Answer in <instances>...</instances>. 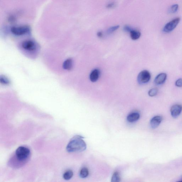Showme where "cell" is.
<instances>
[{
	"label": "cell",
	"mask_w": 182,
	"mask_h": 182,
	"mask_svg": "<svg viewBox=\"0 0 182 182\" xmlns=\"http://www.w3.org/2000/svg\"><path fill=\"white\" fill-rule=\"evenodd\" d=\"M30 156L29 149L24 146H20L16 149L15 154L9 161V165L11 167L19 168L28 162Z\"/></svg>",
	"instance_id": "1"
},
{
	"label": "cell",
	"mask_w": 182,
	"mask_h": 182,
	"mask_svg": "<svg viewBox=\"0 0 182 182\" xmlns=\"http://www.w3.org/2000/svg\"><path fill=\"white\" fill-rule=\"evenodd\" d=\"M82 136L77 135L74 136L67 145L66 150L69 153L81 152L86 150L87 145Z\"/></svg>",
	"instance_id": "2"
},
{
	"label": "cell",
	"mask_w": 182,
	"mask_h": 182,
	"mask_svg": "<svg viewBox=\"0 0 182 182\" xmlns=\"http://www.w3.org/2000/svg\"><path fill=\"white\" fill-rule=\"evenodd\" d=\"M11 32L12 34L16 36H22L28 34L30 31V27L28 26H21L12 27Z\"/></svg>",
	"instance_id": "3"
},
{
	"label": "cell",
	"mask_w": 182,
	"mask_h": 182,
	"mask_svg": "<svg viewBox=\"0 0 182 182\" xmlns=\"http://www.w3.org/2000/svg\"><path fill=\"white\" fill-rule=\"evenodd\" d=\"M151 78L150 73L147 70L140 72L138 76L137 81L140 84H145L149 82Z\"/></svg>",
	"instance_id": "4"
},
{
	"label": "cell",
	"mask_w": 182,
	"mask_h": 182,
	"mask_svg": "<svg viewBox=\"0 0 182 182\" xmlns=\"http://www.w3.org/2000/svg\"><path fill=\"white\" fill-rule=\"evenodd\" d=\"M180 20H181L180 18H176L167 23L163 29V32L166 33H169L172 32L179 24Z\"/></svg>",
	"instance_id": "5"
},
{
	"label": "cell",
	"mask_w": 182,
	"mask_h": 182,
	"mask_svg": "<svg viewBox=\"0 0 182 182\" xmlns=\"http://www.w3.org/2000/svg\"><path fill=\"white\" fill-rule=\"evenodd\" d=\"M21 47L23 49L29 51H35L37 47L36 43L31 40H26L23 41L22 43Z\"/></svg>",
	"instance_id": "6"
},
{
	"label": "cell",
	"mask_w": 182,
	"mask_h": 182,
	"mask_svg": "<svg viewBox=\"0 0 182 182\" xmlns=\"http://www.w3.org/2000/svg\"><path fill=\"white\" fill-rule=\"evenodd\" d=\"M182 111V106L179 104H175L171 107L170 112L172 117L177 118L181 114Z\"/></svg>",
	"instance_id": "7"
},
{
	"label": "cell",
	"mask_w": 182,
	"mask_h": 182,
	"mask_svg": "<svg viewBox=\"0 0 182 182\" xmlns=\"http://www.w3.org/2000/svg\"><path fill=\"white\" fill-rule=\"evenodd\" d=\"M167 77L166 73H161L156 76L154 80V83L157 85H160L163 84L166 81Z\"/></svg>",
	"instance_id": "8"
},
{
	"label": "cell",
	"mask_w": 182,
	"mask_h": 182,
	"mask_svg": "<svg viewBox=\"0 0 182 182\" xmlns=\"http://www.w3.org/2000/svg\"><path fill=\"white\" fill-rule=\"evenodd\" d=\"M162 117L161 116H156L153 117L150 121L151 127L153 129H155L159 126L162 121Z\"/></svg>",
	"instance_id": "9"
},
{
	"label": "cell",
	"mask_w": 182,
	"mask_h": 182,
	"mask_svg": "<svg viewBox=\"0 0 182 182\" xmlns=\"http://www.w3.org/2000/svg\"><path fill=\"white\" fill-rule=\"evenodd\" d=\"M100 71L98 69H95L91 73L90 75V81L92 82H95L99 79L100 76Z\"/></svg>",
	"instance_id": "10"
},
{
	"label": "cell",
	"mask_w": 182,
	"mask_h": 182,
	"mask_svg": "<svg viewBox=\"0 0 182 182\" xmlns=\"http://www.w3.org/2000/svg\"><path fill=\"white\" fill-rule=\"evenodd\" d=\"M73 67V61L71 59L69 58L64 62L63 67L65 70H71Z\"/></svg>",
	"instance_id": "11"
},
{
	"label": "cell",
	"mask_w": 182,
	"mask_h": 182,
	"mask_svg": "<svg viewBox=\"0 0 182 182\" xmlns=\"http://www.w3.org/2000/svg\"><path fill=\"white\" fill-rule=\"evenodd\" d=\"M140 118V114L137 112H133L129 114L127 117V120L130 123H133L138 120Z\"/></svg>",
	"instance_id": "12"
},
{
	"label": "cell",
	"mask_w": 182,
	"mask_h": 182,
	"mask_svg": "<svg viewBox=\"0 0 182 182\" xmlns=\"http://www.w3.org/2000/svg\"><path fill=\"white\" fill-rule=\"evenodd\" d=\"M130 37L134 40L139 39L141 36V33L139 31L132 30L130 32Z\"/></svg>",
	"instance_id": "13"
},
{
	"label": "cell",
	"mask_w": 182,
	"mask_h": 182,
	"mask_svg": "<svg viewBox=\"0 0 182 182\" xmlns=\"http://www.w3.org/2000/svg\"><path fill=\"white\" fill-rule=\"evenodd\" d=\"M73 175V172L72 170H68L65 172L63 175L64 179L66 181L70 180Z\"/></svg>",
	"instance_id": "14"
},
{
	"label": "cell",
	"mask_w": 182,
	"mask_h": 182,
	"mask_svg": "<svg viewBox=\"0 0 182 182\" xmlns=\"http://www.w3.org/2000/svg\"><path fill=\"white\" fill-rule=\"evenodd\" d=\"M89 172L88 168L86 167H83L80 171V176L82 178H85L88 177Z\"/></svg>",
	"instance_id": "15"
},
{
	"label": "cell",
	"mask_w": 182,
	"mask_h": 182,
	"mask_svg": "<svg viewBox=\"0 0 182 182\" xmlns=\"http://www.w3.org/2000/svg\"><path fill=\"white\" fill-rule=\"evenodd\" d=\"M121 181V177L119 173L116 172L113 174L112 179V182H119Z\"/></svg>",
	"instance_id": "16"
},
{
	"label": "cell",
	"mask_w": 182,
	"mask_h": 182,
	"mask_svg": "<svg viewBox=\"0 0 182 182\" xmlns=\"http://www.w3.org/2000/svg\"><path fill=\"white\" fill-rule=\"evenodd\" d=\"M158 92V90L157 88H153L149 91L148 94L149 96L150 97H154L157 95Z\"/></svg>",
	"instance_id": "17"
},
{
	"label": "cell",
	"mask_w": 182,
	"mask_h": 182,
	"mask_svg": "<svg viewBox=\"0 0 182 182\" xmlns=\"http://www.w3.org/2000/svg\"><path fill=\"white\" fill-rule=\"evenodd\" d=\"M0 82L1 84L4 85H8L10 84V80L6 76H1L0 78Z\"/></svg>",
	"instance_id": "18"
},
{
	"label": "cell",
	"mask_w": 182,
	"mask_h": 182,
	"mask_svg": "<svg viewBox=\"0 0 182 182\" xmlns=\"http://www.w3.org/2000/svg\"><path fill=\"white\" fill-rule=\"evenodd\" d=\"M179 8V5L177 4H175L172 5L168 10V12L169 13L173 14L175 13L177 10Z\"/></svg>",
	"instance_id": "19"
},
{
	"label": "cell",
	"mask_w": 182,
	"mask_h": 182,
	"mask_svg": "<svg viewBox=\"0 0 182 182\" xmlns=\"http://www.w3.org/2000/svg\"><path fill=\"white\" fill-rule=\"evenodd\" d=\"M119 28V25H116V26L111 27V28H109L107 30V34H112L113 32H115V31L118 29Z\"/></svg>",
	"instance_id": "20"
},
{
	"label": "cell",
	"mask_w": 182,
	"mask_h": 182,
	"mask_svg": "<svg viewBox=\"0 0 182 182\" xmlns=\"http://www.w3.org/2000/svg\"><path fill=\"white\" fill-rule=\"evenodd\" d=\"M176 87H182V78H179L176 80L175 83Z\"/></svg>",
	"instance_id": "21"
},
{
	"label": "cell",
	"mask_w": 182,
	"mask_h": 182,
	"mask_svg": "<svg viewBox=\"0 0 182 182\" xmlns=\"http://www.w3.org/2000/svg\"><path fill=\"white\" fill-rule=\"evenodd\" d=\"M116 3L115 2H112L106 5V8L108 9L113 8L116 6Z\"/></svg>",
	"instance_id": "22"
},
{
	"label": "cell",
	"mask_w": 182,
	"mask_h": 182,
	"mask_svg": "<svg viewBox=\"0 0 182 182\" xmlns=\"http://www.w3.org/2000/svg\"><path fill=\"white\" fill-rule=\"evenodd\" d=\"M124 30L125 31V32H130L132 30L131 28V27L128 26V25H125L124 27Z\"/></svg>",
	"instance_id": "23"
},
{
	"label": "cell",
	"mask_w": 182,
	"mask_h": 182,
	"mask_svg": "<svg viewBox=\"0 0 182 182\" xmlns=\"http://www.w3.org/2000/svg\"><path fill=\"white\" fill-rule=\"evenodd\" d=\"M15 17L13 16H11L9 19V21L11 22H13L15 21Z\"/></svg>",
	"instance_id": "24"
},
{
	"label": "cell",
	"mask_w": 182,
	"mask_h": 182,
	"mask_svg": "<svg viewBox=\"0 0 182 182\" xmlns=\"http://www.w3.org/2000/svg\"><path fill=\"white\" fill-rule=\"evenodd\" d=\"M97 35L99 38L102 37L103 36V32H98L97 33Z\"/></svg>",
	"instance_id": "25"
},
{
	"label": "cell",
	"mask_w": 182,
	"mask_h": 182,
	"mask_svg": "<svg viewBox=\"0 0 182 182\" xmlns=\"http://www.w3.org/2000/svg\"></svg>",
	"instance_id": "26"
}]
</instances>
